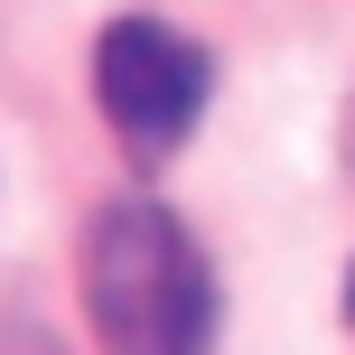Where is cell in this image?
Returning a JSON list of instances; mask_svg holds the SVG:
<instances>
[{
	"instance_id": "1",
	"label": "cell",
	"mask_w": 355,
	"mask_h": 355,
	"mask_svg": "<svg viewBox=\"0 0 355 355\" xmlns=\"http://www.w3.org/2000/svg\"><path fill=\"white\" fill-rule=\"evenodd\" d=\"M85 318L103 337V355H206L215 346V271L168 206L122 196L94 215Z\"/></svg>"
},
{
	"instance_id": "2",
	"label": "cell",
	"mask_w": 355,
	"mask_h": 355,
	"mask_svg": "<svg viewBox=\"0 0 355 355\" xmlns=\"http://www.w3.org/2000/svg\"><path fill=\"white\" fill-rule=\"evenodd\" d=\"M206 47L196 37H178L168 19H112L103 47H94V94H103V122L112 141L131 150V159H168L178 141L196 131V112H206Z\"/></svg>"
},
{
	"instance_id": "3",
	"label": "cell",
	"mask_w": 355,
	"mask_h": 355,
	"mask_svg": "<svg viewBox=\"0 0 355 355\" xmlns=\"http://www.w3.org/2000/svg\"><path fill=\"white\" fill-rule=\"evenodd\" d=\"M0 355H56L47 327H19V318H0Z\"/></svg>"
},
{
	"instance_id": "4",
	"label": "cell",
	"mask_w": 355,
	"mask_h": 355,
	"mask_svg": "<svg viewBox=\"0 0 355 355\" xmlns=\"http://www.w3.org/2000/svg\"><path fill=\"white\" fill-rule=\"evenodd\" d=\"M346 168H355V112H346Z\"/></svg>"
},
{
	"instance_id": "5",
	"label": "cell",
	"mask_w": 355,
	"mask_h": 355,
	"mask_svg": "<svg viewBox=\"0 0 355 355\" xmlns=\"http://www.w3.org/2000/svg\"><path fill=\"white\" fill-rule=\"evenodd\" d=\"M346 318H355V271H346Z\"/></svg>"
}]
</instances>
